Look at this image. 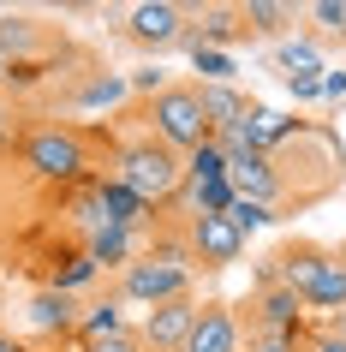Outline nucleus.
<instances>
[{"label": "nucleus", "instance_id": "1", "mask_svg": "<svg viewBox=\"0 0 346 352\" xmlns=\"http://www.w3.org/2000/svg\"><path fill=\"white\" fill-rule=\"evenodd\" d=\"M180 173H185L180 155H173L162 138H149V144H131L126 155H120V173H113V179H120V186H131L149 209H155V204H167V197L180 191Z\"/></svg>", "mask_w": 346, "mask_h": 352}, {"label": "nucleus", "instance_id": "2", "mask_svg": "<svg viewBox=\"0 0 346 352\" xmlns=\"http://www.w3.org/2000/svg\"><path fill=\"white\" fill-rule=\"evenodd\" d=\"M185 287H191V263H185L180 245H162V251H149L126 269V298L149 305V311L167 305V298H185Z\"/></svg>", "mask_w": 346, "mask_h": 352}, {"label": "nucleus", "instance_id": "3", "mask_svg": "<svg viewBox=\"0 0 346 352\" xmlns=\"http://www.w3.org/2000/svg\"><path fill=\"white\" fill-rule=\"evenodd\" d=\"M149 120H155V138H162L173 155H180V149H197V144H209V138H215V126L203 120L197 90H155Z\"/></svg>", "mask_w": 346, "mask_h": 352}, {"label": "nucleus", "instance_id": "4", "mask_svg": "<svg viewBox=\"0 0 346 352\" xmlns=\"http://www.w3.org/2000/svg\"><path fill=\"white\" fill-rule=\"evenodd\" d=\"M24 167L42 173V179H78L84 173V144L60 126H42L24 138Z\"/></svg>", "mask_w": 346, "mask_h": 352}, {"label": "nucleus", "instance_id": "5", "mask_svg": "<svg viewBox=\"0 0 346 352\" xmlns=\"http://www.w3.org/2000/svg\"><path fill=\"white\" fill-rule=\"evenodd\" d=\"M191 251H197L203 269H227V263H239V251H245V233H239L227 215H197V221H191Z\"/></svg>", "mask_w": 346, "mask_h": 352}, {"label": "nucleus", "instance_id": "6", "mask_svg": "<svg viewBox=\"0 0 346 352\" xmlns=\"http://www.w3.org/2000/svg\"><path fill=\"white\" fill-rule=\"evenodd\" d=\"M185 36V12L173 0H144V6H131V42H144V48H173Z\"/></svg>", "mask_w": 346, "mask_h": 352}, {"label": "nucleus", "instance_id": "7", "mask_svg": "<svg viewBox=\"0 0 346 352\" xmlns=\"http://www.w3.org/2000/svg\"><path fill=\"white\" fill-rule=\"evenodd\" d=\"M191 329H197V305H191V298H167V305H155V311H149L144 340H149V346H162V352H173V346L185 352Z\"/></svg>", "mask_w": 346, "mask_h": 352}, {"label": "nucleus", "instance_id": "8", "mask_svg": "<svg viewBox=\"0 0 346 352\" xmlns=\"http://www.w3.org/2000/svg\"><path fill=\"white\" fill-rule=\"evenodd\" d=\"M227 186H233V197H245V204H274V191H281V179H274L269 155H239V162H227Z\"/></svg>", "mask_w": 346, "mask_h": 352}, {"label": "nucleus", "instance_id": "9", "mask_svg": "<svg viewBox=\"0 0 346 352\" xmlns=\"http://www.w3.org/2000/svg\"><path fill=\"white\" fill-rule=\"evenodd\" d=\"M96 209H102L108 227H126V233H138V227L149 221V204L131 186H120V179H102V186H96Z\"/></svg>", "mask_w": 346, "mask_h": 352}, {"label": "nucleus", "instance_id": "10", "mask_svg": "<svg viewBox=\"0 0 346 352\" xmlns=\"http://www.w3.org/2000/svg\"><path fill=\"white\" fill-rule=\"evenodd\" d=\"M185 352H239V322H233L227 311H221V305L197 311V329H191Z\"/></svg>", "mask_w": 346, "mask_h": 352}, {"label": "nucleus", "instance_id": "11", "mask_svg": "<svg viewBox=\"0 0 346 352\" xmlns=\"http://www.w3.org/2000/svg\"><path fill=\"white\" fill-rule=\"evenodd\" d=\"M84 251L96 257V269H120V263L131 269V263H138V257H131V251H138V233L102 221V227H90V245H84Z\"/></svg>", "mask_w": 346, "mask_h": 352}, {"label": "nucleus", "instance_id": "12", "mask_svg": "<svg viewBox=\"0 0 346 352\" xmlns=\"http://www.w3.org/2000/svg\"><path fill=\"white\" fill-rule=\"evenodd\" d=\"M197 102H203V120H209V126H233V120H245V108H251L233 84H203Z\"/></svg>", "mask_w": 346, "mask_h": 352}, {"label": "nucleus", "instance_id": "13", "mask_svg": "<svg viewBox=\"0 0 346 352\" xmlns=\"http://www.w3.org/2000/svg\"><path fill=\"white\" fill-rule=\"evenodd\" d=\"M323 269H328L323 251H287V257H281V287H287V293H299V305H305L310 280L323 275Z\"/></svg>", "mask_w": 346, "mask_h": 352}, {"label": "nucleus", "instance_id": "14", "mask_svg": "<svg viewBox=\"0 0 346 352\" xmlns=\"http://www.w3.org/2000/svg\"><path fill=\"white\" fill-rule=\"evenodd\" d=\"M263 334H274V340H292V322H299V293H287V287H274V293H263Z\"/></svg>", "mask_w": 346, "mask_h": 352}, {"label": "nucleus", "instance_id": "15", "mask_svg": "<svg viewBox=\"0 0 346 352\" xmlns=\"http://www.w3.org/2000/svg\"><path fill=\"white\" fill-rule=\"evenodd\" d=\"M305 305H310V311H346V269H340V263H328L323 275L310 280Z\"/></svg>", "mask_w": 346, "mask_h": 352}, {"label": "nucleus", "instance_id": "16", "mask_svg": "<svg viewBox=\"0 0 346 352\" xmlns=\"http://www.w3.org/2000/svg\"><path fill=\"white\" fill-rule=\"evenodd\" d=\"M30 322H36V329H72V293H54V287H48V293H36L30 298Z\"/></svg>", "mask_w": 346, "mask_h": 352}, {"label": "nucleus", "instance_id": "17", "mask_svg": "<svg viewBox=\"0 0 346 352\" xmlns=\"http://www.w3.org/2000/svg\"><path fill=\"white\" fill-rule=\"evenodd\" d=\"M78 329H84V340H108V334H126V316H120V305H113V298H102V305H90V311H84V322H78Z\"/></svg>", "mask_w": 346, "mask_h": 352}, {"label": "nucleus", "instance_id": "18", "mask_svg": "<svg viewBox=\"0 0 346 352\" xmlns=\"http://www.w3.org/2000/svg\"><path fill=\"white\" fill-rule=\"evenodd\" d=\"M191 60H197L203 84H233V60L221 54V48H209L203 36H191Z\"/></svg>", "mask_w": 346, "mask_h": 352}, {"label": "nucleus", "instance_id": "19", "mask_svg": "<svg viewBox=\"0 0 346 352\" xmlns=\"http://www.w3.org/2000/svg\"><path fill=\"white\" fill-rule=\"evenodd\" d=\"M245 120H251V131H257V149L281 144V138L292 131V120H287V113H274V108H245Z\"/></svg>", "mask_w": 346, "mask_h": 352}, {"label": "nucleus", "instance_id": "20", "mask_svg": "<svg viewBox=\"0 0 346 352\" xmlns=\"http://www.w3.org/2000/svg\"><path fill=\"white\" fill-rule=\"evenodd\" d=\"M185 173H191V179H227V155L215 149V138L191 149V162H185Z\"/></svg>", "mask_w": 346, "mask_h": 352}, {"label": "nucleus", "instance_id": "21", "mask_svg": "<svg viewBox=\"0 0 346 352\" xmlns=\"http://www.w3.org/2000/svg\"><path fill=\"white\" fill-rule=\"evenodd\" d=\"M281 66H287L292 84H299V78H316V72H323V60H316V48H310V42H287V48H281Z\"/></svg>", "mask_w": 346, "mask_h": 352}, {"label": "nucleus", "instance_id": "22", "mask_svg": "<svg viewBox=\"0 0 346 352\" xmlns=\"http://www.w3.org/2000/svg\"><path fill=\"white\" fill-rule=\"evenodd\" d=\"M287 6H274V0H251V6H245V24H251V30H263V36H274V30H287Z\"/></svg>", "mask_w": 346, "mask_h": 352}, {"label": "nucleus", "instance_id": "23", "mask_svg": "<svg viewBox=\"0 0 346 352\" xmlns=\"http://www.w3.org/2000/svg\"><path fill=\"white\" fill-rule=\"evenodd\" d=\"M90 280H96V257H90V251H78V257L54 275V293H78V287H90Z\"/></svg>", "mask_w": 346, "mask_h": 352}, {"label": "nucleus", "instance_id": "24", "mask_svg": "<svg viewBox=\"0 0 346 352\" xmlns=\"http://www.w3.org/2000/svg\"><path fill=\"white\" fill-rule=\"evenodd\" d=\"M30 42H36V24L30 19H0V48L6 54H24Z\"/></svg>", "mask_w": 346, "mask_h": 352}, {"label": "nucleus", "instance_id": "25", "mask_svg": "<svg viewBox=\"0 0 346 352\" xmlns=\"http://www.w3.org/2000/svg\"><path fill=\"white\" fill-rule=\"evenodd\" d=\"M126 90H131V78H96L90 90H84V108H108V102H120Z\"/></svg>", "mask_w": 346, "mask_h": 352}, {"label": "nucleus", "instance_id": "26", "mask_svg": "<svg viewBox=\"0 0 346 352\" xmlns=\"http://www.w3.org/2000/svg\"><path fill=\"white\" fill-rule=\"evenodd\" d=\"M227 221H233L239 233H251V227H269L274 215H269L263 204H245V197H233V209H227Z\"/></svg>", "mask_w": 346, "mask_h": 352}, {"label": "nucleus", "instance_id": "27", "mask_svg": "<svg viewBox=\"0 0 346 352\" xmlns=\"http://www.w3.org/2000/svg\"><path fill=\"white\" fill-rule=\"evenodd\" d=\"M310 19L323 24V30H340V36H346V0H316Z\"/></svg>", "mask_w": 346, "mask_h": 352}, {"label": "nucleus", "instance_id": "28", "mask_svg": "<svg viewBox=\"0 0 346 352\" xmlns=\"http://www.w3.org/2000/svg\"><path fill=\"white\" fill-rule=\"evenodd\" d=\"M90 352H144L138 334H108V340H90Z\"/></svg>", "mask_w": 346, "mask_h": 352}, {"label": "nucleus", "instance_id": "29", "mask_svg": "<svg viewBox=\"0 0 346 352\" xmlns=\"http://www.w3.org/2000/svg\"><path fill=\"white\" fill-rule=\"evenodd\" d=\"M209 42H233V19L227 12H209V30H203Z\"/></svg>", "mask_w": 346, "mask_h": 352}, {"label": "nucleus", "instance_id": "30", "mask_svg": "<svg viewBox=\"0 0 346 352\" xmlns=\"http://www.w3.org/2000/svg\"><path fill=\"white\" fill-rule=\"evenodd\" d=\"M305 352H346V340H340V334H316Z\"/></svg>", "mask_w": 346, "mask_h": 352}, {"label": "nucleus", "instance_id": "31", "mask_svg": "<svg viewBox=\"0 0 346 352\" xmlns=\"http://www.w3.org/2000/svg\"><path fill=\"white\" fill-rule=\"evenodd\" d=\"M251 352H299L292 340H274V334H263V340H251Z\"/></svg>", "mask_w": 346, "mask_h": 352}, {"label": "nucleus", "instance_id": "32", "mask_svg": "<svg viewBox=\"0 0 346 352\" xmlns=\"http://www.w3.org/2000/svg\"><path fill=\"white\" fill-rule=\"evenodd\" d=\"M292 96H299V102H310V96H323V78H299V84H292Z\"/></svg>", "mask_w": 346, "mask_h": 352}, {"label": "nucleus", "instance_id": "33", "mask_svg": "<svg viewBox=\"0 0 346 352\" xmlns=\"http://www.w3.org/2000/svg\"><path fill=\"white\" fill-rule=\"evenodd\" d=\"M19 72V66H12V54H6V48H0V78H12Z\"/></svg>", "mask_w": 346, "mask_h": 352}, {"label": "nucleus", "instance_id": "34", "mask_svg": "<svg viewBox=\"0 0 346 352\" xmlns=\"http://www.w3.org/2000/svg\"><path fill=\"white\" fill-rule=\"evenodd\" d=\"M0 352H24V346H19V340H12V334H0Z\"/></svg>", "mask_w": 346, "mask_h": 352}, {"label": "nucleus", "instance_id": "35", "mask_svg": "<svg viewBox=\"0 0 346 352\" xmlns=\"http://www.w3.org/2000/svg\"><path fill=\"white\" fill-rule=\"evenodd\" d=\"M334 334H340V340H346V311H334Z\"/></svg>", "mask_w": 346, "mask_h": 352}, {"label": "nucleus", "instance_id": "36", "mask_svg": "<svg viewBox=\"0 0 346 352\" xmlns=\"http://www.w3.org/2000/svg\"><path fill=\"white\" fill-rule=\"evenodd\" d=\"M0 138H6V108H0Z\"/></svg>", "mask_w": 346, "mask_h": 352}, {"label": "nucleus", "instance_id": "37", "mask_svg": "<svg viewBox=\"0 0 346 352\" xmlns=\"http://www.w3.org/2000/svg\"><path fill=\"white\" fill-rule=\"evenodd\" d=\"M340 269H346V257H340Z\"/></svg>", "mask_w": 346, "mask_h": 352}]
</instances>
